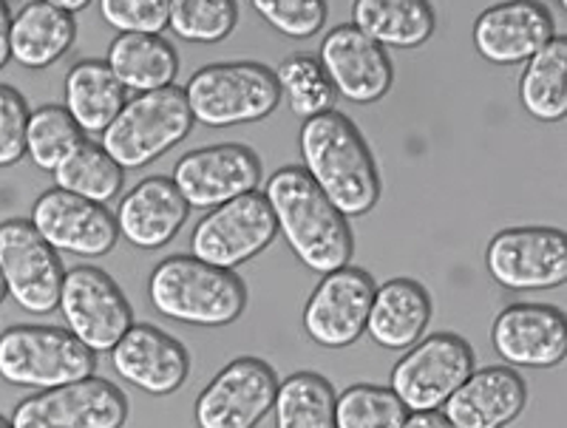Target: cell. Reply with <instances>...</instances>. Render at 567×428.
Wrapping results in <instances>:
<instances>
[{"instance_id": "obj_1", "label": "cell", "mask_w": 567, "mask_h": 428, "mask_svg": "<svg viewBox=\"0 0 567 428\" xmlns=\"http://www.w3.org/2000/svg\"><path fill=\"white\" fill-rule=\"evenodd\" d=\"M303 170L341 216H367L381 201V174L367 139L341 111H327L301 125Z\"/></svg>"}, {"instance_id": "obj_2", "label": "cell", "mask_w": 567, "mask_h": 428, "mask_svg": "<svg viewBox=\"0 0 567 428\" xmlns=\"http://www.w3.org/2000/svg\"><path fill=\"white\" fill-rule=\"evenodd\" d=\"M276 228L296 259L312 273H332L352 261L354 241L347 216L321 194L303 168H281L265 188Z\"/></svg>"}, {"instance_id": "obj_3", "label": "cell", "mask_w": 567, "mask_h": 428, "mask_svg": "<svg viewBox=\"0 0 567 428\" xmlns=\"http://www.w3.org/2000/svg\"><path fill=\"white\" fill-rule=\"evenodd\" d=\"M148 299L159 315L187 326H230L247 306V286L225 267L196 255H168L154 267Z\"/></svg>"}, {"instance_id": "obj_4", "label": "cell", "mask_w": 567, "mask_h": 428, "mask_svg": "<svg viewBox=\"0 0 567 428\" xmlns=\"http://www.w3.org/2000/svg\"><path fill=\"white\" fill-rule=\"evenodd\" d=\"M185 97L194 123L207 128L258 123L281 103V88L272 69L261 63H213L187 80Z\"/></svg>"}, {"instance_id": "obj_5", "label": "cell", "mask_w": 567, "mask_h": 428, "mask_svg": "<svg viewBox=\"0 0 567 428\" xmlns=\"http://www.w3.org/2000/svg\"><path fill=\"white\" fill-rule=\"evenodd\" d=\"M194 128V114L182 88L136 94L103 131V148L123 170H140L168 154Z\"/></svg>"}, {"instance_id": "obj_6", "label": "cell", "mask_w": 567, "mask_h": 428, "mask_svg": "<svg viewBox=\"0 0 567 428\" xmlns=\"http://www.w3.org/2000/svg\"><path fill=\"white\" fill-rule=\"evenodd\" d=\"M97 355L60 326H9L0 332V377L23 389H58L94 375Z\"/></svg>"}, {"instance_id": "obj_7", "label": "cell", "mask_w": 567, "mask_h": 428, "mask_svg": "<svg viewBox=\"0 0 567 428\" xmlns=\"http://www.w3.org/2000/svg\"><path fill=\"white\" fill-rule=\"evenodd\" d=\"M474 372V349L454 332H434L394 364L389 389L409 411H437Z\"/></svg>"}, {"instance_id": "obj_8", "label": "cell", "mask_w": 567, "mask_h": 428, "mask_svg": "<svg viewBox=\"0 0 567 428\" xmlns=\"http://www.w3.org/2000/svg\"><path fill=\"white\" fill-rule=\"evenodd\" d=\"M276 216L265 194L250 190L213 208L190 236V255L236 270L265 253L276 239Z\"/></svg>"}, {"instance_id": "obj_9", "label": "cell", "mask_w": 567, "mask_h": 428, "mask_svg": "<svg viewBox=\"0 0 567 428\" xmlns=\"http://www.w3.org/2000/svg\"><path fill=\"white\" fill-rule=\"evenodd\" d=\"M58 306L71 335L83 341L94 355L114 349L120 337L134 326V310L125 292L100 267L83 264L69 270L63 275Z\"/></svg>"}, {"instance_id": "obj_10", "label": "cell", "mask_w": 567, "mask_h": 428, "mask_svg": "<svg viewBox=\"0 0 567 428\" xmlns=\"http://www.w3.org/2000/svg\"><path fill=\"white\" fill-rule=\"evenodd\" d=\"M0 275L20 310L49 315L60 304V255L27 219L0 221Z\"/></svg>"}, {"instance_id": "obj_11", "label": "cell", "mask_w": 567, "mask_h": 428, "mask_svg": "<svg viewBox=\"0 0 567 428\" xmlns=\"http://www.w3.org/2000/svg\"><path fill=\"white\" fill-rule=\"evenodd\" d=\"M9 420L14 428H123L128 400L114 383L91 375L23 397Z\"/></svg>"}, {"instance_id": "obj_12", "label": "cell", "mask_w": 567, "mask_h": 428, "mask_svg": "<svg viewBox=\"0 0 567 428\" xmlns=\"http://www.w3.org/2000/svg\"><path fill=\"white\" fill-rule=\"evenodd\" d=\"M278 375L261 357H236L199 392L194 406L199 428H256L272 411Z\"/></svg>"}, {"instance_id": "obj_13", "label": "cell", "mask_w": 567, "mask_h": 428, "mask_svg": "<svg viewBox=\"0 0 567 428\" xmlns=\"http://www.w3.org/2000/svg\"><path fill=\"white\" fill-rule=\"evenodd\" d=\"M491 279L505 290H556L567 281V236L556 228H508L485 250Z\"/></svg>"}, {"instance_id": "obj_14", "label": "cell", "mask_w": 567, "mask_h": 428, "mask_svg": "<svg viewBox=\"0 0 567 428\" xmlns=\"http://www.w3.org/2000/svg\"><path fill=\"white\" fill-rule=\"evenodd\" d=\"M374 279L361 267H341L321 279L303 306V332L321 349H347L367 332Z\"/></svg>"}, {"instance_id": "obj_15", "label": "cell", "mask_w": 567, "mask_h": 428, "mask_svg": "<svg viewBox=\"0 0 567 428\" xmlns=\"http://www.w3.org/2000/svg\"><path fill=\"white\" fill-rule=\"evenodd\" d=\"M29 221L58 253H71L80 259L109 255L120 241L116 219L105 205L60 188L45 190L34 201Z\"/></svg>"}, {"instance_id": "obj_16", "label": "cell", "mask_w": 567, "mask_h": 428, "mask_svg": "<svg viewBox=\"0 0 567 428\" xmlns=\"http://www.w3.org/2000/svg\"><path fill=\"white\" fill-rule=\"evenodd\" d=\"M171 179L190 208L213 210L256 190L261 182V163L247 145L221 143L182 156Z\"/></svg>"}, {"instance_id": "obj_17", "label": "cell", "mask_w": 567, "mask_h": 428, "mask_svg": "<svg viewBox=\"0 0 567 428\" xmlns=\"http://www.w3.org/2000/svg\"><path fill=\"white\" fill-rule=\"evenodd\" d=\"M318 63L336 94L358 105L378 103L392 88V60L381 43L354 29L352 23L336 27L323 38Z\"/></svg>"}, {"instance_id": "obj_18", "label": "cell", "mask_w": 567, "mask_h": 428, "mask_svg": "<svg viewBox=\"0 0 567 428\" xmlns=\"http://www.w3.org/2000/svg\"><path fill=\"white\" fill-rule=\"evenodd\" d=\"M491 344L511 366L554 369L567 357V319L550 304H511L494 319Z\"/></svg>"}, {"instance_id": "obj_19", "label": "cell", "mask_w": 567, "mask_h": 428, "mask_svg": "<svg viewBox=\"0 0 567 428\" xmlns=\"http://www.w3.org/2000/svg\"><path fill=\"white\" fill-rule=\"evenodd\" d=\"M554 38V14L539 0H503L474 23V49L494 65L528 63Z\"/></svg>"}, {"instance_id": "obj_20", "label": "cell", "mask_w": 567, "mask_h": 428, "mask_svg": "<svg viewBox=\"0 0 567 428\" xmlns=\"http://www.w3.org/2000/svg\"><path fill=\"white\" fill-rule=\"evenodd\" d=\"M111 366L123 380L151 397H168L185 386L190 357L182 341L154 324H134L111 349Z\"/></svg>"}, {"instance_id": "obj_21", "label": "cell", "mask_w": 567, "mask_h": 428, "mask_svg": "<svg viewBox=\"0 0 567 428\" xmlns=\"http://www.w3.org/2000/svg\"><path fill=\"white\" fill-rule=\"evenodd\" d=\"M528 406V386L511 366L474 369L443 403V415L457 428H505Z\"/></svg>"}, {"instance_id": "obj_22", "label": "cell", "mask_w": 567, "mask_h": 428, "mask_svg": "<svg viewBox=\"0 0 567 428\" xmlns=\"http://www.w3.org/2000/svg\"><path fill=\"white\" fill-rule=\"evenodd\" d=\"M187 213H190V205L182 199L174 179L148 176L120 201L114 219L123 239H128L140 250H156L176 239L187 221Z\"/></svg>"}, {"instance_id": "obj_23", "label": "cell", "mask_w": 567, "mask_h": 428, "mask_svg": "<svg viewBox=\"0 0 567 428\" xmlns=\"http://www.w3.org/2000/svg\"><path fill=\"white\" fill-rule=\"evenodd\" d=\"M432 295L420 281L392 279L374 286L367 332L383 349L403 352L414 346L432 324Z\"/></svg>"}, {"instance_id": "obj_24", "label": "cell", "mask_w": 567, "mask_h": 428, "mask_svg": "<svg viewBox=\"0 0 567 428\" xmlns=\"http://www.w3.org/2000/svg\"><path fill=\"white\" fill-rule=\"evenodd\" d=\"M74 38H78L74 14L45 0H32L12 18L9 52L27 69H45L74 46Z\"/></svg>"}, {"instance_id": "obj_25", "label": "cell", "mask_w": 567, "mask_h": 428, "mask_svg": "<svg viewBox=\"0 0 567 428\" xmlns=\"http://www.w3.org/2000/svg\"><path fill=\"white\" fill-rule=\"evenodd\" d=\"M352 27L383 49H417L437 29L432 0H354Z\"/></svg>"}, {"instance_id": "obj_26", "label": "cell", "mask_w": 567, "mask_h": 428, "mask_svg": "<svg viewBox=\"0 0 567 428\" xmlns=\"http://www.w3.org/2000/svg\"><path fill=\"white\" fill-rule=\"evenodd\" d=\"M105 63L134 94L168 88L179 74V54L162 34H120L111 40Z\"/></svg>"}, {"instance_id": "obj_27", "label": "cell", "mask_w": 567, "mask_h": 428, "mask_svg": "<svg viewBox=\"0 0 567 428\" xmlns=\"http://www.w3.org/2000/svg\"><path fill=\"white\" fill-rule=\"evenodd\" d=\"M125 103V85L103 60H83L65 77V111L83 134H103Z\"/></svg>"}, {"instance_id": "obj_28", "label": "cell", "mask_w": 567, "mask_h": 428, "mask_svg": "<svg viewBox=\"0 0 567 428\" xmlns=\"http://www.w3.org/2000/svg\"><path fill=\"white\" fill-rule=\"evenodd\" d=\"M523 108L539 123H559L567 114V38L556 34L525 63L519 80Z\"/></svg>"}, {"instance_id": "obj_29", "label": "cell", "mask_w": 567, "mask_h": 428, "mask_svg": "<svg viewBox=\"0 0 567 428\" xmlns=\"http://www.w3.org/2000/svg\"><path fill=\"white\" fill-rule=\"evenodd\" d=\"M276 428H338L336 389L318 372H296L278 383Z\"/></svg>"}, {"instance_id": "obj_30", "label": "cell", "mask_w": 567, "mask_h": 428, "mask_svg": "<svg viewBox=\"0 0 567 428\" xmlns=\"http://www.w3.org/2000/svg\"><path fill=\"white\" fill-rule=\"evenodd\" d=\"M123 176L125 170L111 159L103 145L83 139L78 150L54 170V182H58L60 190H69V194L105 205L123 190Z\"/></svg>"}, {"instance_id": "obj_31", "label": "cell", "mask_w": 567, "mask_h": 428, "mask_svg": "<svg viewBox=\"0 0 567 428\" xmlns=\"http://www.w3.org/2000/svg\"><path fill=\"white\" fill-rule=\"evenodd\" d=\"M83 139V128L71 119L65 105H43L29 114L27 154L40 170L54 174Z\"/></svg>"}, {"instance_id": "obj_32", "label": "cell", "mask_w": 567, "mask_h": 428, "mask_svg": "<svg viewBox=\"0 0 567 428\" xmlns=\"http://www.w3.org/2000/svg\"><path fill=\"white\" fill-rule=\"evenodd\" d=\"M281 97L290 100V111L296 117L310 119L327 114L336 105V88L323 74V65L312 54H292L276 69Z\"/></svg>"}, {"instance_id": "obj_33", "label": "cell", "mask_w": 567, "mask_h": 428, "mask_svg": "<svg viewBox=\"0 0 567 428\" xmlns=\"http://www.w3.org/2000/svg\"><path fill=\"white\" fill-rule=\"evenodd\" d=\"M409 409L389 386L354 383L336 395L338 428H403Z\"/></svg>"}, {"instance_id": "obj_34", "label": "cell", "mask_w": 567, "mask_h": 428, "mask_svg": "<svg viewBox=\"0 0 567 428\" xmlns=\"http://www.w3.org/2000/svg\"><path fill=\"white\" fill-rule=\"evenodd\" d=\"M236 0H171L168 27L187 43H219L236 29Z\"/></svg>"}, {"instance_id": "obj_35", "label": "cell", "mask_w": 567, "mask_h": 428, "mask_svg": "<svg viewBox=\"0 0 567 428\" xmlns=\"http://www.w3.org/2000/svg\"><path fill=\"white\" fill-rule=\"evenodd\" d=\"M252 9L278 34L307 40L327 23V0H250Z\"/></svg>"}, {"instance_id": "obj_36", "label": "cell", "mask_w": 567, "mask_h": 428, "mask_svg": "<svg viewBox=\"0 0 567 428\" xmlns=\"http://www.w3.org/2000/svg\"><path fill=\"white\" fill-rule=\"evenodd\" d=\"M171 0H100V14L120 34H162Z\"/></svg>"}, {"instance_id": "obj_37", "label": "cell", "mask_w": 567, "mask_h": 428, "mask_svg": "<svg viewBox=\"0 0 567 428\" xmlns=\"http://www.w3.org/2000/svg\"><path fill=\"white\" fill-rule=\"evenodd\" d=\"M27 97L12 85H0V168H12L23 159V154H27Z\"/></svg>"}, {"instance_id": "obj_38", "label": "cell", "mask_w": 567, "mask_h": 428, "mask_svg": "<svg viewBox=\"0 0 567 428\" xmlns=\"http://www.w3.org/2000/svg\"><path fill=\"white\" fill-rule=\"evenodd\" d=\"M403 428H457L443 411H409Z\"/></svg>"}, {"instance_id": "obj_39", "label": "cell", "mask_w": 567, "mask_h": 428, "mask_svg": "<svg viewBox=\"0 0 567 428\" xmlns=\"http://www.w3.org/2000/svg\"><path fill=\"white\" fill-rule=\"evenodd\" d=\"M9 32H12V12H9L7 0H0V69L12 58V52H9Z\"/></svg>"}, {"instance_id": "obj_40", "label": "cell", "mask_w": 567, "mask_h": 428, "mask_svg": "<svg viewBox=\"0 0 567 428\" xmlns=\"http://www.w3.org/2000/svg\"><path fill=\"white\" fill-rule=\"evenodd\" d=\"M45 3H52V7L63 9V12H69V14H74V12H80V9L89 7L91 0H45Z\"/></svg>"}, {"instance_id": "obj_41", "label": "cell", "mask_w": 567, "mask_h": 428, "mask_svg": "<svg viewBox=\"0 0 567 428\" xmlns=\"http://www.w3.org/2000/svg\"><path fill=\"white\" fill-rule=\"evenodd\" d=\"M7 299V284H3V275H0V304Z\"/></svg>"}, {"instance_id": "obj_42", "label": "cell", "mask_w": 567, "mask_h": 428, "mask_svg": "<svg viewBox=\"0 0 567 428\" xmlns=\"http://www.w3.org/2000/svg\"><path fill=\"white\" fill-rule=\"evenodd\" d=\"M0 428H14V426H12V420H9V417L0 415Z\"/></svg>"}, {"instance_id": "obj_43", "label": "cell", "mask_w": 567, "mask_h": 428, "mask_svg": "<svg viewBox=\"0 0 567 428\" xmlns=\"http://www.w3.org/2000/svg\"><path fill=\"white\" fill-rule=\"evenodd\" d=\"M559 3V9H567V0H556Z\"/></svg>"}]
</instances>
